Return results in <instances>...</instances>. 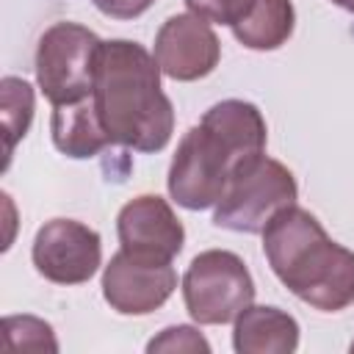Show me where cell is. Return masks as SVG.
<instances>
[{"label": "cell", "mask_w": 354, "mask_h": 354, "mask_svg": "<svg viewBox=\"0 0 354 354\" xmlns=\"http://www.w3.org/2000/svg\"><path fill=\"white\" fill-rule=\"evenodd\" d=\"M268 127L257 105L246 100H221L205 111L177 144L169 166V196L185 210L216 207L232 171L266 152Z\"/></svg>", "instance_id": "1"}, {"label": "cell", "mask_w": 354, "mask_h": 354, "mask_svg": "<svg viewBox=\"0 0 354 354\" xmlns=\"http://www.w3.org/2000/svg\"><path fill=\"white\" fill-rule=\"evenodd\" d=\"M91 100L111 144L160 152L171 141L174 108L160 88V66L144 44L102 41Z\"/></svg>", "instance_id": "2"}, {"label": "cell", "mask_w": 354, "mask_h": 354, "mask_svg": "<svg viewBox=\"0 0 354 354\" xmlns=\"http://www.w3.org/2000/svg\"><path fill=\"white\" fill-rule=\"evenodd\" d=\"M263 254L277 279L304 304L321 313L354 304V252L335 243L310 210L279 207L263 227Z\"/></svg>", "instance_id": "3"}, {"label": "cell", "mask_w": 354, "mask_h": 354, "mask_svg": "<svg viewBox=\"0 0 354 354\" xmlns=\"http://www.w3.org/2000/svg\"><path fill=\"white\" fill-rule=\"evenodd\" d=\"M296 196L299 185L293 171L260 152L232 171L227 191L216 205L213 224L221 230L254 235L263 232V227L279 207L296 205Z\"/></svg>", "instance_id": "4"}, {"label": "cell", "mask_w": 354, "mask_h": 354, "mask_svg": "<svg viewBox=\"0 0 354 354\" xmlns=\"http://www.w3.org/2000/svg\"><path fill=\"white\" fill-rule=\"evenodd\" d=\"M102 39L77 22L50 25L36 44V83L47 102L75 105L94 94Z\"/></svg>", "instance_id": "5"}, {"label": "cell", "mask_w": 354, "mask_h": 354, "mask_svg": "<svg viewBox=\"0 0 354 354\" xmlns=\"http://www.w3.org/2000/svg\"><path fill=\"white\" fill-rule=\"evenodd\" d=\"M183 301L202 326L230 324L254 301V279L235 252L207 249L191 260L183 277Z\"/></svg>", "instance_id": "6"}, {"label": "cell", "mask_w": 354, "mask_h": 354, "mask_svg": "<svg viewBox=\"0 0 354 354\" xmlns=\"http://www.w3.org/2000/svg\"><path fill=\"white\" fill-rule=\"evenodd\" d=\"M36 271L55 285H83L102 266L97 230L75 218H53L39 227L30 249Z\"/></svg>", "instance_id": "7"}, {"label": "cell", "mask_w": 354, "mask_h": 354, "mask_svg": "<svg viewBox=\"0 0 354 354\" xmlns=\"http://www.w3.org/2000/svg\"><path fill=\"white\" fill-rule=\"evenodd\" d=\"M177 288L171 263L133 257L119 249L102 271V296L119 315H149L169 301Z\"/></svg>", "instance_id": "8"}, {"label": "cell", "mask_w": 354, "mask_h": 354, "mask_svg": "<svg viewBox=\"0 0 354 354\" xmlns=\"http://www.w3.org/2000/svg\"><path fill=\"white\" fill-rule=\"evenodd\" d=\"M116 232L127 254L155 263H171L185 243L183 221L158 194L130 199L116 216Z\"/></svg>", "instance_id": "9"}, {"label": "cell", "mask_w": 354, "mask_h": 354, "mask_svg": "<svg viewBox=\"0 0 354 354\" xmlns=\"http://www.w3.org/2000/svg\"><path fill=\"white\" fill-rule=\"evenodd\" d=\"M221 58V41L207 19L196 14L169 17L155 36V61L171 80L191 83L207 77Z\"/></svg>", "instance_id": "10"}, {"label": "cell", "mask_w": 354, "mask_h": 354, "mask_svg": "<svg viewBox=\"0 0 354 354\" xmlns=\"http://www.w3.org/2000/svg\"><path fill=\"white\" fill-rule=\"evenodd\" d=\"M232 324V348L238 354H290L299 348V324L279 307L249 304Z\"/></svg>", "instance_id": "11"}, {"label": "cell", "mask_w": 354, "mask_h": 354, "mask_svg": "<svg viewBox=\"0 0 354 354\" xmlns=\"http://www.w3.org/2000/svg\"><path fill=\"white\" fill-rule=\"evenodd\" d=\"M50 130H53L55 149L75 160L94 158L111 144L91 97L83 102H75V105H55Z\"/></svg>", "instance_id": "12"}, {"label": "cell", "mask_w": 354, "mask_h": 354, "mask_svg": "<svg viewBox=\"0 0 354 354\" xmlns=\"http://www.w3.org/2000/svg\"><path fill=\"white\" fill-rule=\"evenodd\" d=\"M296 28V11L290 0H254L249 14L232 25V36L249 50H277Z\"/></svg>", "instance_id": "13"}, {"label": "cell", "mask_w": 354, "mask_h": 354, "mask_svg": "<svg viewBox=\"0 0 354 354\" xmlns=\"http://www.w3.org/2000/svg\"><path fill=\"white\" fill-rule=\"evenodd\" d=\"M0 119L6 133V166H8L17 141L25 138L33 122V88L28 80L11 75L0 80Z\"/></svg>", "instance_id": "14"}, {"label": "cell", "mask_w": 354, "mask_h": 354, "mask_svg": "<svg viewBox=\"0 0 354 354\" xmlns=\"http://www.w3.org/2000/svg\"><path fill=\"white\" fill-rule=\"evenodd\" d=\"M3 332L11 351H58L53 326L36 315H8L3 321Z\"/></svg>", "instance_id": "15"}, {"label": "cell", "mask_w": 354, "mask_h": 354, "mask_svg": "<svg viewBox=\"0 0 354 354\" xmlns=\"http://www.w3.org/2000/svg\"><path fill=\"white\" fill-rule=\"evenodd\" d=\"M147 351L149 354H155V351H202V354H207L210 343L205 340V335L196 326L177 324V326H166L158 337H152L147 343Z\"/></svg>", "instance_id": "16"}, {"label": "cell", "mask_w": 354, "mask_h": 354, "mask_svg": "<svg viewBox=\"0 0 354 354\" xmlns=\"http://www.w3.org/2000/svg\"><path fill=\"white\" fill-rule=\"evenodd\" d=\"M188 11L207 19V22H216V25H238L249 8L254 6V0H185Z\"/></svg>", "instance_id": "17"}, {"label": "cell", "mask_w": 354, "mask_h": 354, "mask_svg": "<svg viewBox=\"0 0 354 354\" xmlns=\"http://www.w3.org/2000/svg\"><path fill=\"white\" fill-rule=\"evenodd\" d=\"M97 11H102L105 17L113 19H136L141 17L155 0H91Z\"/></svg>", "instance_id": "18"}, {"label": "cell", "mask_w": 354, "mask_h": 354, "mask_svg": "<svg viewBox=\"0 0 354 354\" xmlns=\"http://www.w3.org/2000/svg\"><path fill=\"white\" fill-rule=\"evenodd\" d=\"M335 6H340V8H346L348 14H354V0H332Z\"/></svg>", "instance_id": "19"}, {"label": "cell", "mask_w": 354, "mask_h": 354, "mask_svg": "<svg viewBox=\"0 0 354 354\" xmlns=\"http://www.w3.org/2000/svg\"><path fill=\"white\" fill-rule=\"evenodd\" d=\"M351 351H354V340H351Z\"/></svg>", "instance_id": "20"}]
</instances>
